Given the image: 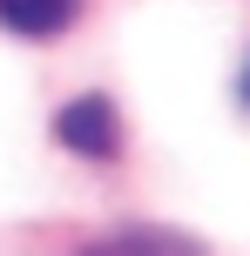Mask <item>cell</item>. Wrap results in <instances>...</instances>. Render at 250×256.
Segmentation results:
<instances>
[{
	"mask_svg": "<svg viewBox=\"0 0 250 256\" xmlns=\"http://www.w3.org/2000/svg\"><path fill=\"white\" fill-rule=\"evenodd\" d=\"M54 135H61V148L88 155V162H108V155L122 148L115 102H108V94H81V102H68V108H61V122H54Z\"/></svg>",
	"mask_w": 250,
	"mask_h": 256,
	"instance_id": "obj_1",
	"label": "cell"
},
{
	"mask_svg": "<svg viewBox=\"0 0 250 256\" xmlns=\"http://www.w3.org/2000/svg\"><path fill=\"white\" fill-rule=\"evenodd\" d=\"M75 14H81V0H0V27L34 34V40L61 34V27H75Z\"/></svg>",
	"mask_w": 250,
	"mask_h": 256,
	"instance_id": "obj_2",
	"label": "cell"
},
{
	"mask_svg": "<svg viewBox=\"0 0 250 256\" xmlns=\"http://www.w3.org/2000/svg\"><path fill=\"white\" fill-rule=\"evenodd\" d=\"M81 256H203V250L189 236H169V230H129V236H108V243H95Z\"/></svg>",
	"mask_w": 250,
	"mask_h": 256,
	"instance_id": "obj_3",
	"label": "cell"
},
{
	"mask_svg": "<svg viewBox=\"0 0 250 256\" xmlns=\"http://www.w3.org/2000/svg\"><path fill=\"white\" fill-rule=\"evenodd\" d=\"M237 94H243V108H250V68H243V81H237Z\"/></svg>",
	"mask_w": 250,
	"mask_h": 256,
	"instance_id": "obj_4",
	"label": "cell"
}]
</instances>
